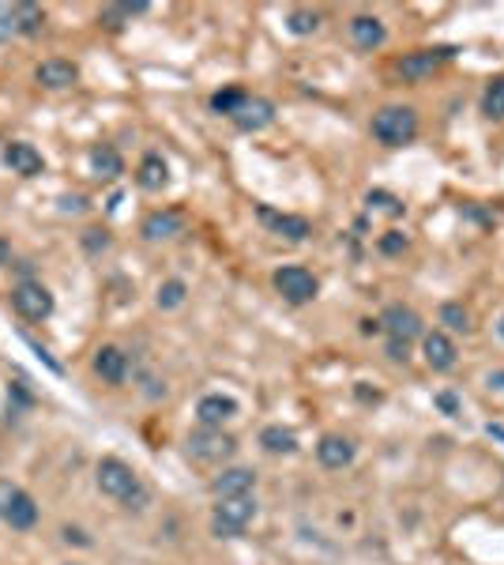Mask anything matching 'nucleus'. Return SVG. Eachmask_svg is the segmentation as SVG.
Instances as JSON below:
<instances>
[{
	"label": "nucleus",
	"instance_id": "nucleus-4",
	"mask_svg": "<svg viewBox=\"0 0 504 565\" xmlns=\"http://www.w3.org/2000/svg\"><path fill=\"white\" fill-rule=\"evenodd\" d=\"M238 452V442L230 434H223V426H203L196 434H188V457L200 464H223Z\"/></svg>",
	"mask_w": 504,
	"mask_h": 565
},
{
	"label": "nucleus",
	"instance_id": "nucleus-39",
	"mask_svg": "<svg viewBox=\"0 0 504 565\" xmlns=\"http://www.w3.org/2000/svg\"><path fill=\"white\" fill-rule=\"evenodd\" d=\"M490 437H497V442H504V430H500V426H490Z\"/></svg>",
	"mask_w": 504,
	"mask_h": 565
},
{
	"label": "nucleus",
	"instance_id": "nucleus-22",
	"mask_svg": "<svg viewBox=\"0 0 504 565\" xmlns=\"http://www.w3.org/2000/svg\"><path fill=\"white\" fill-rule=\"evenodd\" d=\"M4 524L15 528V531H30V528L38 524V505H35V497H30L27 490L15 494L12 509H8V516H4Z\"/></svg>",
	"mask_w": 504,
	"mask_h": 565
},
{
	"label": "nucleus",
	"instance_id": "nucleus-2",
	"mask_svg": "<svg viewBox=\"0 0 504 565\" xmlns=\"http://www.w3.org/2000/svg\"><path fill=\"white\" fill-rule=\"evenodd\" d=\"M373 136L381 139L384 147H403L418 136V114L411 106H384L373 114Z\"/></svg>",
	"mask_w": 504,
	"mask_h": 565
},
{
	"label": "nucleus",
	"instance_id": "nucleus-16",
	"mask_svg": "<svg viewBox=\"0 0 504 565\" xmlns=\"http://www.w3.org/2000/svg\"><path fill=\"white\" fill-rule=\"evenodd\" d=\"M350 42L358 50H381L388 42V27L376 15H354L350 20Z\"/></svg>",
	"mask_w": 504,
	"mask_h": 565
},
{
	"label": "nucleus",
	"instance_id": "nucleus-1",
	"mask_svg": "<svg viewBox=\"0 0 504 565\" xmlns=\"http://www.w3.org/2000/svg\"><path fill=\"white\" fill-rule=\"evenodd\" d=\"M94 482H98V490H102L106 497L121 501V505H129V509H144L147 497H151L147 486L139 482L136 471L124 464V460H117V457H106V460L98 464V471H94Z\"/></svg>",
	"mask_w": 504,
	"mask_h": 565
},
{
	"label": "nucleus",
	"instance_id": "nucleus-36",
	"mask_svg": "<svg viewBox=\"0 0 504 565\" xmlns=\"http://www.w3.org/2000/svg\"><path fill=\"white\" fill-rule=\"evenodd\" d=\"M406 351H411V347H406V343H396V339H388V354L396 358V362H406Z\"/></svg>",
	"mask_w": 504,
	"mask_h": 565
},
{
	"label": "nucleus",
	"instance_id": "nucleus-28",
	"mask_svg": "<svg viewBox=\"0 0 504 565\" xmlns=\"http://www.w3.org/2000/svg\"><path fill=\"white\" fill-rule=\"evenodd\" d=\"M188 302V287L181 279H166L159 287V309H181Z\"/></svg>",
	"mask_w": 504,
	"mask_h": 565
},
{
	"label": "nucleus",
	"instance_id": "nucleus-29",
	"mask_svg": "<svg viewBox=\"0 0 504 565\" xmlns=\"http://www.w3.org/2000/svg\"><path fill=\"white\" fill-rule=\"evenodd\" d=\"M440 321H445L452 332H463V336L470 332V313L463 306H455V302H448L445 309H440Z\"/></svg>",
	"mask_w": 504,
	"mask_h": 565
},
{
	"label": "nucleus",
	"instance_id": "nucleus-5",
	"mask_svg": "<svg viewBox=\"0 0 504 565\" xmlns=\"http://www.w3.org/2000/svg\"><path fill=\"white\" fill-rule=\"evenodd\" d=\"M272 282H275V290L287 298L290 306H305V302H312V298H317V290H320L317 275H312L309 268H302V264H287V268H279V272L272 275Z\"/></svg>",
	"mask_w": 504,
	"mask_h": 565
},
{
	"label": "nucleus",
	"instance_id": "nucleus-31",
	"mask_svg": "<svg viewBox=\"0 0 504 565\" xmlns=\"http://www.w3.org/2000/svg\"><path fill=\"white\" fill-rule=\"evenodd\" d=\"M403 249H406V238H403V234H399V230H388V234H384V238H381V253H388V257H396V253H403Z\"/></svg>",
	"mask_w": 504,
	"mask_h": 565
},
{
	"label": "nucleus",
	"instance_id": "nucleus-20",
	"mask_svg": "<svg viewBox=\"0 0 504 565\" xmlns=\"http://www.w3.org/2000/svg\"><path fill=\"white\" fill-rule=\"evenodd\" d=\"M136 185L139 188H147V193H162V188L169 185V166H166V159L162 155H144V163H139V170H136Z\"/></svg>",
	"mask_w": 504,
	"mask_h": 565
},
{
	"label": "nucleus",
	"instance_id": "nucleus-34",
	"mask_svg": "<svg viewBox=\"0 0 504 565\" xmlns=\"http://www.w3.org/2000/svg\"><path fill=\"white\" fill-rule=\"evenodd\" d=\"M433 403H437L445 415H460V400H455L452 392H437V396H433Z\"/></svg>",
	"mask_w": 504,
	"mask_h": 565
},
{
	"label": "nucleus",
	"instance_id": "nucleus-9",
	"mask_svg": "<svg viewBox=\"0 0 504 565\" xmlns=\"http://www.w3.org/2000/svg\"><path fill=\"white\" fill-rule=\"evenodd\" d=\"M452 57H455V50H418V53H406L396 65V72L403 76V80L418 84V80H425V76H433L440 65H448Z\"/></svg>",
	"mask_w": 504,
	"mask_h": 565
},
{
	"label": "nucleus",
	"instance_id": "nucleus-25",
	"mask_svg": "<svg viewBox=\"0 0 504 565\" xmlns=\"http://www.w3.org/2000/svg\"><path fill=\"white\" fill-rule=\"evenodd\" d=\"M287 30H290V35H297V38L317 35V30H320V15L309 12V8H294V12L287 15Z\"/></svg>",
	"mask_w": 504,
	"mask_h": 565
},
{
	"label": "nucleus",
	"instance_id": "nucleus-24",
	"mask_svg": "<svg viewBox=\"0 0 504 565\" xmlns=\"http://www.w3.org/2000/svg\"><path fill=\"white\" fill-rule=\"evenodd\" d=\"M151 4L147 0H132V4H114V8H106L98 20L109 27V30H121L124 27V20H132V15H139V12H147Z\"/></svg>",
	"mask_w": 504,
	"mask_h": 565
},
{
	"label": "nucleus",
	"instance_id": "nucleus-18",
	"mask_svg": "<svg viewBox=\"0 0 504 565\" xmlns=\"http://www.w3.org/2000/svg\"><path fill=\"white\" fill-rule=\"evenodd\" d=\"M35 80L42 87H50V91H65V87H72L75 80H80V68H75L72 60H42Z\"/></svg>",
	"mask_w": 504,
	"mask_h": 565
},
{
	"label": "nucleus",
	"instance_id": "nucleus-13",
	"mask_svg": "<svg viewBox=\"0 0 504 565\" xmlns=\"http://www.w3.org/2000/svg\"><path fill=\"white\" fill-rule=\"evenodd\" d=\"M317 460L327 467V471H343L354 464V442L343 434H324L320 445H317Z\"/></svg>",
	"mask_w": 504,
	"mask_h": 565
},
{
	"label": "nucleus",
	"instance_id": "nucleus-17",
	"mask_svg": "<svg viewBox=\"0 0 504 565\" xmlns=\"http://www.w3.org/2000/svg\"><path fill=\"white\" fill-rule=\"evenodd\" d=\"M181 230H185V215L173 211V208L151 211V215L144 219V238H147V242H169V238H177Z\"/></svg>",
	"mask_w": 504,
	"mask_h": 565
},
{
	"label": "nucleus",
	"instance_id": "nucleus-11",
	"mask_svg": "<svg viewBox=\"0 0 504 565\" xmlns=\"http://www.w3.org/2000/svg\"><path fill=\"white\" fill-rule=\"evenodd\" d=\"M129 354H124L121 347H114V343H106V347L94 351V373L102 377L106 385H124L129 381Z\"/></svg>",
	"mask_w": 504,
	"mask_h": 565
},
{
	"label": "nucleus",
	"instance_id": "nucleus-21",
	"mask_svg": "<svg viewBox=\"0 0 504 565\" xmlns=\"http://www.w3.org/2000/svg\"><path fill=\"white\" fill-rule=\"evenodd\" d=\"M425 362L437 373H448L455 366V343L445 332H429L425 336Z\"/></svg>",
	"mask_w": 504,
	"mask_h": 565
},
{
	"label": "nucleus",
	"instance_id": "nucleus-40",
	"mask_svg": "<svg viewBox=\"0 0 504 565\" xmlns=\"http://www.w3.org/2000/svg\"><path fill=\"white\" fill-rule=\"evenodd\" d=\"M497 336L504 339V313H500V317H497Z\"/></svg>",
	"mask_w": 504,
	"mask_h": 565
},
{
	"label": "nucleus",
	"instance_id": "nucleus-8",
	"mask_svg": "<svg viewBox=\"0 0 504 565\" xmlns=\"http://www.w3.org/2000/svg\"><path fill=\"white\" fill-rule=\"evenodd\" d=\"M256 219H260V223L272 230V234H279V238H287V242H305L309 234H312L309 219H302V215H287V211H275V208H267V203H260V208H256Z\"/></svg>",
	"mask_w": 504,
	"mask_h": 565
},
{
	"label": "nucleus",
	"instance_id": "nucleus-27",
	"mask_svg": "<svg viewBox=\"0 0 504 565\" xmlns=\"http://www.w3.org/2000/svg\"><path fill=\"white\" fill-rule=\"evenodd\" d=\"M248 99V94L241 91V87H223V91H215L211 94V109L215 114H226V117H233L238 114V106Z\"/></svg>",
	"mask_w": 504,
	"mask_h": 565
},
{
	"label": "nucleus",
	"instance_id": "nucleus-33",
	"mask_svg": "<svg viewBox=\"0 0 504 565\" xmlns=\"http://www.w3.org/2000/svg\"><path fill=\"white\" fill-rule=\"evenodd\" d=\"M15 494H20V486H12L8 479H0V521H4V516H8V509H12Z\"/></svg>",
	"mask_w": 504,
	"mask_h": 565
},
{
	"label": "nucleus",
	"instance_id": "nucleus-10",
	"mask_svg": "<svg viewBox=\"0 0 504 565\" xmlns=\"http://www.w3.org/2000/svg\"><path fill=\"white\" fill-rule=\"evenodd\" d=\"M230 121L238 124L241 132H264L267 124L275 121V106L267 102V99H260V94H248V99L238 106V114H233Z\"/></svg>",
	"mask_w": 504,
	"mask_h": 565
},
{
	"label": "nucleus",
	"instance_id": "nucleus-3",
	"mask_svg": "<svg viewBox=\"0 0 504 565\" xmlns=\"http://www.w3.org/2000/svg\"><path fill=\"white\" fill-rule=\"evenodd\" d=\"M256 521V501H252V494L245 497H223L211 513V531L218 539H238L241 531Z\"/></svg>",
	"mask_w": 504,
	"mask_h": 565
},
{
	"label": "nucleus",
	"instance_id": "nucleus-35",
	"mask_svg": "<svg viewBox=\"0 0 504 565\" xmlns=\"http://www.w3.org/2000/svg\"><path fill=\"white\" fill-rule=\"evenodd\" d=\"M83 208H87L83 196H60V211H75V215H80Z\"/></svg>",
	"mask_w": 504,
	"mask_h": 565
},
{
	"label": "nucleus",
	"instance_id": "nucleus-30",
	"mask_svg": "<svg viewBox=\"0 0 504 565\" xmlns=\"http://www.w3.org/2000/svg\"><path fill=\"white\" fill-rule=\"evenodd\" d=\"M366 203H369V208H376V211H384V215H403V203L391 193H381V188H373V193L366 196Z\"/></svg>",
	"mask_w": 504,
	"mask_h": 565
},
{
	"label": "nucleus",
	"instance_id": "nucleus-12",
	"mask_svg": "<svg viewBox=\"0 0 504 565\" xmlns=\"http://www.w3.org/2000/svg\"><path fill=\"white\" fill-rule=\"evenodd\" d=\"M252 486H256V471L252 467H226L223 475L211 479V494L223 501V497H245L252 494Z\"/></svg>",
	"mask_w": 504,
	"mask_h": 565
},
{
	"label": "nucleus",
	"instance_id": "nucleus-14",
	"mask_svg": "<svg viewBox=\"0 0 504 565\" xmlns=\"http://www.w3.org/2000/svg\"><path fill=\"white\" fill-rule=\"evenodd\" d=\"M4 163L12 166V174H20V178H38V174H45L42 151L30 147V144H20V139L4 147Z\"/></svg>",
	"mask_w": 504,
	"mask_h": 565
},
{
	"label": "nucleus",
	"instance_id": "nucleus-23",
	"mask_svg": "<svg viewBox=\"0 0 504 565\" xmlns=\"http://www.w3.org/2000/svg\"><path fill=\"white\" fill-rule=\"evenodd\" d=\"M260 445H264V452H272V457H294V452H297V434L287 430V426H264L260 430Z\"/></svg>",
	"mask_w": 504,
	"mask_h": 565
},
{
	"label": "nucleus",
	"instance_id": "nucleus-26",
	"mask_svg": "<svg viewBox=\"0 0 504 565\" xmlns=\"http://www.w3.org/2000/svg\"><path fill=\"white\" fill-rule=\"evenodd\" d=\"M482 114L490 121H504V76H497V80L485 87L482 94Z\"/></svg>",
	"mask_w": 504,
	"mask_h": 565
},
{
	"label": "nucleus",
	"instance_id": "nucleus-37",
	"mask_svg": "<svg viewBox=\"0 0 504 565\" xmlns=\"http://www.w3.org/2000/svg\"><path fill=\"white\" fill-rule=\"evenodd\" d=\"M65 539L75 543V546H91V536H83L80 528H65Z\"/></svg>",
	"mask_w": 504,
	"mask_h": 565
},
{
	"label": "nucleus",
	"instance_id": "nucleus-19",
	"mask_svg": "<svg viewBox=\"0 0 504 565\" xmlns=\"http://www.w3.org/2000/svg\"><path fill=\"white\" fill-rule=\"evenodd\" d=\"M91 174L98 178V181H114L124 174V159H121V151L117 147H109V144H98V147H91Z\"/></svg>",
	"mask_w": 504,
	"mask_h": 565
},
{
	"label": "nucleus",
	"instance_id": "nucleus-7",
	"mask_svg": "<svg viewBox=\"0 0 504 565\" xmlns=\"http://www.w3.org/2000/svg\"><path fill=\"white\" fill-rule=\"evenodd\" d=\"M381 328L388 332V339L406 343V347H411V343L425 332V328H421V317H418V313H414L411 306H403V302L388 306V309L381 313Z\"/></svg>",
	"mask_w": 504,
	"mask_h": 565
},
{
	"label": "nucleus",
	"instance_id": "nucleus-6",
	"mask_svg": "<svg viewBox=\"0 0 504 565\" xmlns=\"http://www.w3.org/2000/svg\"><path fill=\"white\" fill-rule=\"evenodd\" d=\"M12 309L20 313L23 321H45L53 313V294L45 290L38 279H23V282H15V290H12Z\"/></svg>",
	"mask_w": 504,
	"mask_h": 565
},
{
	"label": "nucleus",
	"instance_id": "nucleus-38",
	"mask_svg": "<svg viewBox=\"0 0 504 565\" xmlns=\"http://www.w3.org/2000/svg\"><path fill=\"white\" fill-rule=\"evenodd\" d=\"M490 388H504V370H493V373H490Z\"/></svg>",
	"mask_w": 504,
	"mask_h": 565
},
{
	"label": "nucleus",
	"instance_id": "nucleus-32",
	"mask_svg": "<svg viewBox=\"0 0 504 565\" xmlns=\"http://www.w3.org/2000/svg\"><path fill=\"white\" fill-rule=\"evenodd\" d=\"M83 245H87V253H102V249H109L106 230H83Z\"/></svg>",
	"mask_w": 504,
	"mask_h": 565
},
{
	"label": "nucleus",
	"instance_id": "nucleus-15",
	"mask_svg": "<svg viewBox=\"0 0 504 565\" xmlns=\"http://www.w3.org/2000/svg\"><path fill=\"white\" fill-rule=\"evenodd\" d=\"M233 415H238V400L223 396V392H211V396H203L196 403V418L203 422V426H223V422H230Z\"/></svg>",
	"mask_w": 504,
	"mask_h": 565
}]
</instances>
